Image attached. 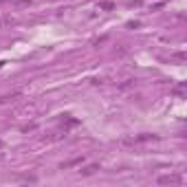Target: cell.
Masks as SVG:
<instances>
[{
    "mask_svg": "<svg viewBox=\"0 0 187 187\" xmlns=\"http://www.w3.org/2000/svg\"><path fill=\"white\" fill-rule=\"evenodd\" d=\"M158 183H181V176H163L158 178Z\"/></svg>",
    "mask_w": 187,
    "mask_h": 187,
    "instance_id": "obj_1",
    "label": "cell"
},
{
    "mask_svg": "<svg viewBox=\"0 0 187 187\" xmlns=\"http://www.w3.org/2000/svg\"><path fill=\"white\" fill-rule=\"evenodd\" d=\"M95 170H99V167H97V165H90V167H86V170H84V174H93Z\"/></svg>",
    "mask_w": 187,
    "mask_h": 187,
    "instance_id": "obj_2",
    "label": "cell"
}]
</instances>
